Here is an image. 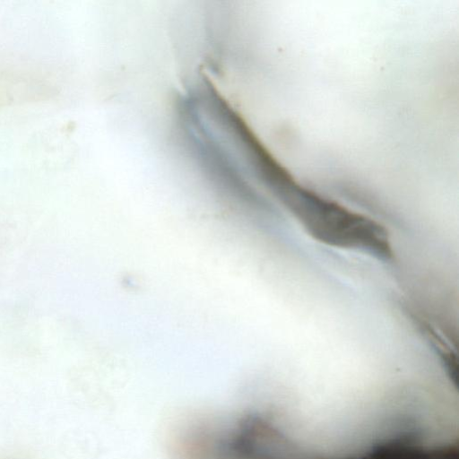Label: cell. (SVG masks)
<instances>
[{
    "instance_id": "6da1fadb",
    "label": "cell",
    "mask_w": 459,
    "mask_h": 459,
    "mask_svg": "<svg viewBox=\"0 0 459 459\" xmlns=\"http://www.w3.org/2000/svg\"><path fill=\"white\" fill-rule=\"evenodd\" d=\"M275 186L281 201L316 241L384 261L393 259L388 231L378 221L290 184Z\"/></svg>"
}]
</instances>
